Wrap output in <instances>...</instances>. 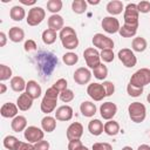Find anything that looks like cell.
<instances>
[{
    "instance_id": "obj_1",
    "label": "cell",
    "mask_w": 150,
    "mask_h": 150,
    "mask_svg": "<svg viewBox=\"0 0 150 150\" xmlns=\"http://www.w3.org/2000/svg\"><path fill=\"white\" fill-rule=\"evenodd\" d=\"M35 56H36L35 59L39 71L43 76H49L54 70L55 66L57 64V57L50 52H46V50H40Z\"/></svg>"
},
{
    "instance_id": "obj_2",
    "label": "cell",
    "mask_w": 150,
    "mask_h": 150,
    "mask_svg": "<svg viewBox=\"0 0 150 150\" xmlns=\"http://www.w3.org/2000/svg\"><path fill=\"white\" fill-rule=\"evenodd\" d=\"M59 38L61 40V43L62 46L66 48V49H75L77 46H79V38H77V34L75 32L74 28L69 27V26H66L63 27L61 30H60V34H59Z\"/></svg>"
},
{
    "instance_id": "obj_3",
    "label": "cell",
    "mask_w": 150,
    "mask_h": 150,
    "mask_svg": "<svg viewBox=\"0 0 150 150\" xmlns=\"http://www.w3.org/2000/svg\"><path fill=\"white\" fill-rule=\"evenodd\" d=\"M60 96V93L52 86L50 88H48L46 90V94L41 101V111L45 114H49L52 111H54V109L56 108V103H57V98Z\"/></svg>"
},
{
    "instance_id": "obj_4",
    "label": "cell",
    "mask_w": 150,
    "mask_h": 150,
    "mask_svg": "<svg viewBox=\"0 0 150 150\" xmlns=\"http://www.w3.org/2000/svg\"><path fill=\"white\" fill-rule=\"evenodd\" d=\"M129 117L135 123H141L146 117V108L141 102H132L128 107Z\"/></svg>"
},
{
    "instance_id": "obj_5",
    "label": "cell",
    "mask_w": 150,
    "mask_h": 150,
    "mask_svg": "<svg viewBox=\"0 0 150 150\" xmlns=\"http://www.w3.org/2000/svg\"><path fill=\"white\" fill-rule=\"evenodd\" d=\"M130 84H134L136 87L143 88L144 86L150 83V69L149 68H141L137 71H135L129 81Z\"/></svg>"
},
{
    "instance_id": "obj_6",
    "label": "cell",
    "mask_w": 150,
    "mask_h": 150,
    "mask_svg": "<svg viewBox=\"0 0 150 150\" xmlns=\"http://www.w3.org/2000/svg\"><path fill=\"white\" fill-rule=\"evenodd\" d=\"M138 14H139V12L137 9V5L128 4L124 8V14H123L124 25L138 27Z\"/></svg>"
},
{
    "instance_id": "obj_7",
    "label": "cell",
    "mask_w": 150,
    "mask_h": 150,
    "mask_svg": "<svg viewBox=\"0 0 150 150\" xmlns=\"http://www.w3.org/2000/svg\"><path fill=\"white\" fill-rule=\"evenodd\" d=\"M46 16V11L40 7V6H35V7H32L28 12V15H27V25L29 26H38L40 25L43 19Z\"/></svg>"
},
{
    "instance_id": "obj_8",
    "label": "cell",
    "mask_w": 150,
    "mask_h": 150,
    "mask_svg": "<svg viewBox=\"0 0 150 150\" xmlns=\"http://www.w3.org/2000/svg\"><path fill=\"white\" fill-rule=\"evenodd\" d=\"M83 57L86 60V63L89 68L94 69L96 68L100 63H101V55L98 53L97 49L93 48V47H89L87 49H84L83 52Z\"/></svg>"
},
{
    "instance_id": "obj_9",
    "label": "cell",
    "mask_w": 150,
    "mask_h": 150,
    "mask_svg": "<svg viewBox=\"0 0 150 150\" xmlns=\"http://www.w3.org/2000/svg\"><path fill=\"white\" fill-rule=\"evenodd\" d=\"M23 136L26 138V141H28L29 143H38L40 141L43 139V136H45V131L35 125H30V127H27L25 132H23Z\"/></svg>"
},
{
    "instance_id": "obj_10",
    "label": "cell",
    "mask_w": 150,
    "mask_h": 150,
    "mask_svg": "<svg viewBox=\"0 0 150 150\" xmlns=\"http://www.w3.org/2000/svg\"><path fill=\"white\" fill-rule=\"evenodd\" d=\"M117 56H118V60H120L127 68H132V67H135L136 63H137V59H136L134 52H132L131 49H129V48H122V49L118 52Z\"/></svg>"
},
{
    "instance_id": "obj_11",
    "label": "cell",
    "mask_w": 150,
    "mask_h": 150,
    "mask_svg": "<svg viewBox=\"0 0 150 150\" xmlns=\"http://www.w3.org/2000/svg\"><path fill=\"white\" fill-rule=\"evenodd\" d=\"M93 45L94 47L103 50V49H112L114 48V41L112 39L108 38L107 35H103L102 33H96L93 36Z\"/></svg>"
},
{
    "instance_id": "obj_12",
    "label": "cell",
    "mask_w": 150,
    "mask_h": 150,
    "mask_svg": "<svg viewBox=\"0 0 150 150\" xmlns=\"http://www.w3.org/2000/svg\"><path fill=\"white\" fill-rule=\"evenodd\" d=\"M101 26H102L103 30L109 33V34L118 33L120 28H121L120 21L115 16H105V18H103L102 22H101Z\"/></svg>"
},
{
    "instance_id": "obj_13",
    "label": "cell",
    "mask_w": 150,
    "mask_h": 150,
    "mask_svg": "<svg viewBox=\"0 0 150 150\" xmlns=\"http://www.w3.org/2000/svg\"><path fill=\"white\" fill-rule=\"evenodd\" d=\"M87 94L94 101H102L107 96L105 90L101 83H90L87 88Z\"/></svg>"
},
{
    "instance_id": "obj_14",
    "label": "cell",
    "mask_w": 150,
    "mask_h": 150,
    "mask_svg": "<svg viewBox=\"0 0 150 150\" xmlns=\"http://www.w3.org/2000/svg\"><path fill=\"white\" fill-rule=\"evenodd\" d=\"M117 112V105L112 102H104L100 107V114L103 120H112V117Z\"/></svg>"
},
{
    "instance_id": "obj_15",
    "label": "cell",
    "mask_w": 150,
    "mask_h": 150,
    "mask_svg": "<svg viewBox=\"0 0 150 150\" xmlns=\"http://www.w3.org/2000/svg\"><path fill=\"white\" fill-rule=\"evenodd\" d=\"M91 79V71L86 67H80L74 71V81L77 84H87Z\"/></svg>"
},
{
    "instance_id": "obj_16",
    "label": "cell",
    "mask_w": 150,
    "mask_h": 150,
    "mask_svg": "<svg viewBox=\"0 0 150 150\" xmlns=\"http://www.w3.org/2000/svg\"><path fill=\"white\" fill-rule=\"evenodd\" d=\"M67 138L68 141H76L80 139L81 136L83 135V125L79 122H73L68 128H67Z\"/></svg>"
},
{
    "instance_id": "obj_17",
    "label": "cell",
    "mask_w": 150,
    "mask_h": 150,
    "mask_svg": "<svg viewBox=\"0 0 150 150\" xmlns=\"http://www.w3.org/2000/svg\"><path fill=\"white\" fill-rule=\"evenodd\" d=\"M26 94H28L33 100H36L41 96V93H42V89H41V86L34 81V80H30L27 82L26 84V90H25Z\"/></svg>"
},
{
    "instance_id": "obj_18",
    "label": "cell",
    "mask_w": 150,
    "mask_h": 150,
    "mask_svg": "<svg viewBox=\"0 0 150 150\" xmlns=\"http://www.w3.org/2000/svg\"><path fill=\"white\" fill-rule=\"evenodd\" d=\"M73 117V108L70 105H61L55 111V118L57 121H70Z\"/></svg>"
},
{
    "instance_id": "obj_19",
    "label": "cell",
    "mask_w": 150,
    "mask_h": 150,
    "mask_svg": "<svg viewBox=\"0 0 150 150\" xmlns=\"http://www.w3.org/2000/svg\"><path fill=\"white\" fill-rule=\"evenodd\" d=\"M18 105L14 104V103H11V102H7V103H4L0 108V114L2 117L5 118H11V117H15L18 116Z\"/></svg>"
},
{
    "instance_id": "obj_20",
    "label": "cell",
    "mask_w": 150,
    "mask_h": 150,
    "mask_svg": "<svg viewBox=\"0 0 150 150\" xmlns=\"http://www.w3.org/2000/svg\"><path fill=\"white\" fill-rule=\"evenodd\" d=\"M16 105H18V108H19L20 110L27 111V110H29V109L32 108V105H33V98H32L28 94L22 93V94L19 95V97H18V100H16Z\"/></svg>"
},
{
    "instance_id": "obj_21",
    "label": "cell",
    "mask_w": 150,
    "mask_h": 150,
    "mask_svg": "<svg viewBox=\"0 0 150 150\" xmlns=\"http://www.w3.org/2000/svg\"><path fill=\"white\" fill-rule=\"evenodd\" d=\"M11 128L15 132H20V131L26 130V128H27V118L25 116H21V115L15 116L11 122Z\"/></svg>"
},
{
    "instance_id": "obj_22",
    "label": "cell",
    "mask_w": 150,
    "mask_h": 150,
    "mask_svg": "<svg viewBox=\"0 0 150 150\" xmlns=\"http://www.w3.org/2000/svg\"><path fill=\"white\" fill-rule=\"evenodd\" d=\"M80 111L84 117H93L96 114V105L90 101H83L80 105Z\"/></svg>"
},
{
    "instance_id": "obj_23",
    "label": "cell",
    "mask_w": 150,
    "mask_h": 150,
    "mask_svg": "<svg viewBox=\"0 0 150 150\" xmlns=\"http://www.w3.org/2000/svg\"><path fill=\"white\" fill-rule=\"evenodd\" d=\"M105 8H107V12L111 16H114V15L121 14L122 11H123V8H124V6H123V2L122 1H120V0H112V1H109L107 4V7Z\"/></svg>"
},
{
    "instance_id": "obj_24",
    "label": "cell",
    "mask_w": 150,
    "mask_h": 150,
    "mask_svg": "<svg viewBox=\"0 0 150 150\" xmlns=\"http://www.w3.org/2000/svg\"><path fill=\"white\" fill-rule=\"evenodd\" d=\"M48 27L55 32L63 28V18L59 14H52L48 18Z\"/></svg>"
},
{
    "instance_id": "obj_25",
    "label": "cell",
    "mask_w": 150,
    "mask_h": 150,
    "mask_svg": "<svg viewBox=\"0 0 150 150\" xmlns=\"http://www.w3.org/2000/svg\"><path fill=\"white\" fill-rule=\"evenodd\" d=\"M88 130L94 136H100L104 131V124L100 120H91L88 123Z\"/></svg>"
},
{
    "instance_id": "obj_26",
    "label": "cell",
    "mask_w": 150,
    "mask_h": 150,
    "mask_svg": "<svg viewBox=\"0 0 150 150\" xmlns=\"http://www.w3.org/2000/svg\"><path fill=\"white\" fill-rule=\"evenodd\" d=\"M41 128L43 131L46 132H52L55 130L56 128V118L55 117H52L49 115L45 116L42 120H41Z\"/></svg>"
},
{
    "instance_id": "obj_27",
    "label": "cell",
    "mask_w": 150,
    "mask_h": 150,
    "mask_svg": "<svg viewBox=\"0 0 150 150\" xmlns=\"http://www.w3.org/2000/svg\"><path fill=\"white\" fill-rule=\"evenodd\" d=\"M8 38H9L11 41H13V42H15V43L21 42V41L23 40V38H25V32H23L22 28L14 26V27H12V28L9 29V32H8Z\"/></svg>"
},
{
    "instance_id": "obj_28",
    "label": "cell",
    "mask_w": 150,
    "mask_h": 150,
    "mask_svg": "<svg viewBox=\"0 0 150 150\" xmlns=\"http://www.w3.org/2000/svg\"><path fill=\"white\" fill-rule=\"evenodd\" d=\"M26 82L23 80V77L21 76H13L11 79V88L16 91V93H21L23 90H26Z\"/></svg>"
},
{
    "instance_id": "obj_29",
    "label": "cell",
    "mask_w": 150,
    "mask_h": 150,
    "mask_svg": "<svg viewBox=\"0 0 150 150\" xmlns=\"http://www.w3.org/2000/svg\"><path fill=\"white\" fill-rule=\"evenodd\" d=\"M9 16L12 20L14 21H21L25 16H26V12H25V8L22 6H13L9 11Z\"/></svg>"
},
{
    "instance_id": "obj_30",
    "label": "cell",
    "mask_w": 150,
    "mask_h": 150,
    "mask_svg": "<svg viewBox=\"0 0 150 150\" xmlns=\"http://www.w3.org/2000/svg\"><path fill=\"white\" fill-rule=\"evenodd\" d=\"M146 40L142 36H137V38H134L132 42H131V48L134 52H137V53H142L146 49Z\"/></svg>"
},
{
    "instance_id": "obj_31",
    "label": "cell",
    "mask_w": 150,
    "mask_h": 150,
    "mask_svg": "<svg viewBox=\"0 0 150 150\" xmlns=\"http://www.w3.org/2000/svg\"><path fill=\"white\" fill-rule=\"evenodd\" d=\"M104 132L109 136H115L120 132V124L114 120H109L104 123Z\"/></svg>"
},
{
    "instance_id": "obj_32",
    "label": "cell",
    "mask_w": 150,
    "mask_h": 150,
    "mask_svg": "<svg viewBox=\"0 0 150 150\" xmlns=\"http://www.w3.org/2000/svg\"><path fill=\"white\" fill-rule=\"evenodd\" d=\"M2 143H4V146H5L6 149H8V150H18L21 142H20L15 136L8 135V136H6V137L4 138Z\"/></svg>"
},
{
    "instance_id": "obj_33",
    "label": "cell",
    "mask_w": 150,
    "mask_h": 150,
    "mask_svg": "<svg viewBox=\"0 0 150 150\" xmlns=\"http://www.w3.org/2000/svg\"><path fill=\"white\" fill-rule=\"evenodd\" d=\"M42 41L45 45H52L56 41V38H57V34L55 30L50 29V28H47L42 32Z\"/></svg>"
},
{
    "instance_id": "obj_34",
    "label": "cell",
    "mask_w": 150,
    "mask_h": 150,
    "mask_svg": "<svg viewBox=\"0 0 150 150\" xmlns=\"http://www.w3.org/2000/svg\"><path fill=\"white\" fill-rule=\"evenodd\" d=\"M87 5L86 0H74L71 2V9L76 14H82L87 11Z\"/></svg>"
},
{
    "instance_id": "obj_35",
    "label": "cell",
    "mask_w": 150,
    "mask_h": 150,
    "mask_svg": "<svg viewBox=\"0 0 150 150\" xmlns=\"http://www.w3.org/2000/svg\"><path fill=\"white\" fill-rule=\"evenodd\" d=\"M137 28L138 27H135V26H129V25H123L121 28H120V35L123 36V38H131L134 35H136L137 33Z\"/></svg>"
},
{
    "instance_id": "obj_36",
    "label": "cell",
    "mask_w": 150,
    "mask_h": 150,
    "mask_svg": "<svg viewBox=\"0 0 150 150\" xmlns=\"http://www.w3.org/2000/svg\"><path fill=\"white\" fill-rule=\"evenodd\" d=\"M93 73H94V76L97 79V80H104L107 76H108V68L105 64H103L102 62L93 69Z\"/></svg>"
},
{
    "instance_id": "obj_37",
    "label": "cell",
    "mask_w": 150,
    "mask_h": 150,
    "mask_svg": "<svg viewBox=\"0 0 150 150\" xmlns=\"http://www.w3.org/2000/svg\"><path fill=\"white\" fill-rule=\"evenodd\" d=\"M62 9V1L61 0H49L47 2V11L53 13V14H57Z\"/></svg>"
},
{
    "instance_id": "obj_38",
    "label": "cell",
    "mask_w": 150,
    "mask_h": 150,
    "mask_svg": "<svg viewBox=\"0 0 150 150\" xmlns=\"http://www.w3.org/2000/svg\"><path fill=\"white\" fill-rule=\"evenodd\" d=\"M62 60H63V62H64L67 66H74L75 63H77L79 56H77V54H75V53H73V52H68V53H66V54L62 56Z\"/></svg>"
},
{
    "instance_id": "obj_39",
    "label": "cell",
    "mask_w": 150,
    "mask_h": 150,
    "mask_svg": "<svg viewBox=\"0 0 150 150\" xmlns=\"http://www.w3.org/2000/svg\"><path fill=\"white\" fill-rule=\"evenodd\" d=\"M11 77H12V69L8 66L1 63L0 64V81L4 82L6 80H9Z\"/></svg>"
},
{
    "instance_id": "obj_40",
    "label": "cell",
    "mask_w": 150,
    "mask_h": 150,
    "mask_svg": "<svg viewBox=\"0 0 150 150\" xmlns=\"http://www.w3.org/2000/svg\"><path fill=\"white\" fill-rule=\"evenodd\" d=\"M127 93H128V95L131 96V97H138V96L142 95V93H143V88H141V87H136V86L129 83V84L127 86Z\"/></svg>"
},
{
    "instance_id": "obj_41",
    "label": "cell",
    "mask_w": 150,
    "mask_h": 150,
    "mask_svg": "<svg viewBox=\"0 0 150 150\" xmlns=\"http://www.w3.org/2000/svg\"><path fill=\"white\" fill-rule=\"evenodd\" d=\"M100 55H101V60L103 62H111L115 57L112 49H103V50H101Z\"/></svg>"
},
{
    "instance_id": "obj_42",
    "label": "cell",
    "mask_w": 150,
    "mask_h": 150,
    "mask_svg": "<svg viewBox=\"0 0 150 150\" xmlns=\"http://www.w3.org/2000/svg\"><path fill=\"white\" fill-rule=\"evenodd\" d=\"M60 100L64 103H68V102H71L74 100V93L73 90L70 89H66L64 91L60 93Z\"/></svg>"
},
{
    "instance_id": "obj_43",
    "label": "cell",
    "mask_w": 150,
    "mask_h": 150,
    "mask_svg": "<svg viewBox=\"0 0 150 150\" xmlns=\"http://www.w3.org/2000/svg\"><path fill=\"white\" fill-rule=\"evenodd\" d=\"M67 86H68V83H67V80H66V79H59V80L53 84V87H54L59 93H62V91H64L66 89H68Z\"/></svg>"
},
{
    "instance_id": "obj_44",
    "label": "cell",
    "mask_w": 150,
    "mask_h": 150,
    "mask_svg": "<svg viewBox=\"0 0 150 150\" xmlns=\"http://www.w3.org/2000/svg\"><path fill=\"white\" fill-rule=\"evenodd\" d=\"M137 9L139 13H143V14H146L150 12V1H146V0H143L141 2L137 4Z\"/></svg>"
},
{
    "instance_id": "obj_45",
    "label": "cell",
    "mask_w": 150,
    "mask_h": 150,
    "mask_svg": "<svg viewBox=\"0 0 150 150\" xmlns=\"http://www.w3.org/2000/svg\"><path fill=\"white\" fill-rule=\"evenodd\" d=\"M102 86H103V88L105 90L107 96H111L114 94V91H115V84L111 81H104L102 83Z\"/></svg>"
},
{
    "instance_id": "obj_46",
    "label": "cell",
    "mask_w": 150,
    "mask_h": 150,
    "mask_svg": "<svg viewBox=\"0 0 150 150\" xmlns=\"http://www.w3.org/2000/svg\"><path fill=\"white\" fill-rule=\"evenodd\" d=\"M93 150H112V146L107 142H97L93 144Z\"/></svg>"
},
{
    "instance_id": "obj_47",
    "label": "cell",
    "mask_w": 150,
    "mask_h": 150,
    "mask_svg": "<svg viewBox=\"0 0 150 150\" xmlns=\"http://www.w3.org/2000/svg\"><path fill=\"white\" fill-rule=\"evenodd\" d=\"M23 48H25V50H26V52H28V53H29V52H34V50H36L38 46H36V43H35V41H34V40L29 39V40H27V41L25 42Z\"/></svg>"
},
{
    "instance_id": "obj_48",
    "label": "cell",
    "mask_w": 150,
    "mask_h": 150,
    "mask_svg": "<svg viewBox=\"0 0 150 150\" xmlns=\"http://www.w3.org/2000/svg\"><path fill=\"white\" fill-rule=\"evenodd\" d=\"M35 150H49V142L48 141H40L34 144Z\"/></svg>"
},
{
    "instance_id": "obj_49",
    "label": "cell",
    "mask_w": 150,
    "mask_h": 150,
    "mask_svg": "<svg viewBox=\"0 0 150 150\" xmlns=\"http://www.w3.org/2000/svg\"><path fill=\"white\" fill-rule=\"evenodd\" d=\"M18 150H35V148H34V145H33L32 143H29V142H21Z\"/></svg>"
},
{
    "instance_id": "obj_50",
    "label": "cell",
    "mask_w": 150,
    "mask_h": 150,
    "mask_svg": "<svg viewBox=\"0 0 150 150\" xmlns=\"http://www.w3.org/2000/svg\"><path fill=\"white\" fill-rule=\"evenodd\" d=\"M81 144H82V142H81L80 139L69 141V143H68V150H74L76 146H79V145H81Z\"/></svg>"
},
{
    "instance_id": "obj_51",
    "label": "cell",
    "mask_w": 150,
    "mask_h": 150,
    "mask_svg": "<svg viewBox=\"0 0 150 150\" xmlns=\"http://www.w3.org/2000/svg\"><path fill=\"white\" fill-rule=\"evenodd\" d=\"M7 42V38H6V34L4 32H0V47H4Z\"/></svg>"
},
{
    "instance_id": "obj_52",
    "label": "cell",
    "mask_w": 150,
    "mask_h": 150,
    "mask_svg": "<svg viewBox=\"0 0 150 150\" xmlns=\"http://www.w3.org/2000/svg\"><path fill=\"white\" fill-rule=\"evenodd\" d=\"M20 2L22 4V5H27V6H33V5H35V0H20Z\"/></svg>"
},
{
    "instance_id": "obj_53",
    "label": "cell",
    "mask_w": 150,
    "mask_h": 150,
    "mask_svg": "<svg viewBox=\"0 0 150 150\" xmlns=\"http://www.w3.org/2000/svg\"><path fill=\"white\" fill-rule=\"evenodd\" d=\"M6 90H7L6 84L1 82V83H0V94H5V93H6Z\"/></svg>"
},
{
    "instance_id": "obj_54",
    "label": "cell",
    "mask_w": 150,
    "mask_h": 150,
    "mask_svg": "<svg viewBox=\"0 0 150 150\" xmlns=\"http://www.w3.org/2000/svg\"><path fill=\"white\" fill-rule=\"evenodd\" d=\"M137 150H150V146H149L148 144H141V145L137 148Z\"/></svg>"
},
{
    "instance_id": "obj_55",
    "label": "cell",
    "mask_w": 150,
    "mask_h": 150,
    "mask_svg": "<svg viewBox=\"0 0 150 150\" xmlns=\"http://www.w3.org/2000/svg\"><path fill=\"white\" fill-rule=\"evenodd\" d=\"M74 150H89L87 146H84L83 144H81V145H79V146H76Z\"/></svg>"
},
{
    "instance_id": "obj_56",
    "label": "cell",
    "mask_w": 150,
    "mask_h": 150,
    "mask_svg": "<svg viewBox=\"0 0 150 150\" xmlns=\"http://www.w3.org/2000/svg\"><path fill=\"white\" fill-rule=\"evenodd\" d=\"M87 4H90V5H98V4H100V1H98V0H96V1L89 0V1H87Z\"/></svg>"
},
{
    "instance_id": "obj_57",
    "label": "cell",
    "mask_w": 150,
    "mask_h": 150,
    "mask_svg": "<svg viewBox=\"0 0 150 150\" xmlns=\"http://www.w3.org/2000/svg\"><path fill=\"white\" fill-rule=\"evenodd\" d=\"M122 150H132V148L127 145V146H123V148H122Z\"/></svg>"
},
{
    "instance_id": "obj_58",
    "label": "cell",
    "mask_w": 150,
    "mask_h": 150,
    "mask_svg": "<svg viewBox=\"0 0 150 150\" xmlns=\"http://www.w3.org/2000/svg\"><path fill=\"white\" fill-rule=\"evenodd\" d=\"M146 100H148V102H149V103H150V93H149V94H148V96H146Z\"/></svg>"
}]
</instances>
